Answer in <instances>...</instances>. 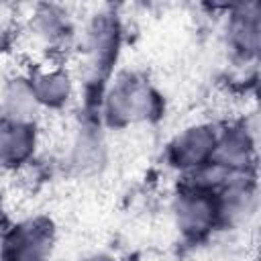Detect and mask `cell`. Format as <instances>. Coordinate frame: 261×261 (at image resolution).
Masks as SVG:
<instances>
[{"mask_svg":"<svg viewBox=\"0 0 261 261\" xmlns=\"http://www.w3.org/2000/svg\"><path fill=\"white\" fill-rule=\"evenodd\" d=\"M159 110H161L159 94L145 77L137 73L120 75L112 84L104 102L106 118L110 124L116 126L149 120L157 116Z\"/></svg>","mask_w":261,"mask_h":261,"instance_id":"obj_1","label":"cell"},{"mask_svg":"<svg viewBox=\"0 0 261 261\" xmlns=\"http://www.w3.org/2000/svg\"><path fill=\"white\" fill-rule=\"evenodd\" d=\"M55 243L53 222L45 216L29 218L12 226L0 247L2 261H49Z\"/></svg>","mask_w":261,"mask_h":261,"instance_id":"obj_2","label":"cell"},{"mask_svg":"<svg viewBox=\"0 0 261 261\" xmlns=\"http://www.w3.org/2000/svg\"><path fill=\"white\" fill-rule=\"evenodd\" d=\"M177 228L188 237H202L208 232L220 214V196L206 186L190 184L181 190L173 204Z\"/></svg>","mask_w":261,"mask_h":261,"instance_id":"obj_3","label":"cell"},{"mask_svg":"<svg viewBox=\"0 0 261 261\" xmlns=\"http://www.w3.org/2000/svg\"><path fill=\"white\" fill-rule=\"evenodd\" d=\"M218 133L210 124H194L173 137L167 147V159L184 171H200L212 161Z\"/></svg>","mask_w":261,"mask_h":261,"instance_id":"obj_4","label":"cell"},{"mask_svg":"<svg viewBox=\"0 0 261 261\" xmlns=\"http://www.w3.org/2000/svg\"><path fill=\"white\" fill-rule=\"evenodd\" d=\"M37 135L33 122H20L0 116V165L16 167L35 151Z\"/></svg>","mask_w":261,"mask_h":261,"instance_id":"obj_5","label":"cell"},{"mask_svg":"<svg viewBox=\"0 0 261 261\" xmlns=\"http://www.w3.org/2000/svg\"><path fill=\"white\" fill-rule=\"evenodd\" d=\"M251 155H253V141L245 128L237 126L218 133L210 163L228 173H243L251 161Z\"/></svg>","mask_w":261,"mask_h":261,"instance_id":"obj_6","label":"cell"},{"mask_svg":"<svg viewBox=\"0 0 261 261\" xmlns=\"http://www.w3.org/2000/svg\"><path fill=\"white\" fill-rule=\"evenodd\" d=\"M118 47V27L110 14L98 16L88 31V53L90 69L94 73H104L116 57Z\"/></svg>","mask_w":261,"mask_h":261,"instance_id":"obj_7","label":"cell"},{"mask_svg":"<svg viewBox=\"0 0 261 261\" xmlns=\"http://www.w3.org/2000/svg\"><path fill=\"white\" fill-rule=\"evenodd\" d=\"M29 82H31V88L35 92L39 106L59 108L71 96V80L63 69L39 71Z\"/></svg>","mask_w":261,"mask_h":261,"instance_id":"obj_8","label":"cell"},{"mask_svg":"<svg viewBox=\"0 0 261 261\" xmlns=\"http://www.w3.org/2000/svg\"><path fill=\"white\" fill-rule=\"evenodd\" d=\"M230 43L243 55H255L259 49V10L257 4L243 6L232 14L228 27Z\"/></svg>","mask_w":261,"mask_h":261,"instance_id":"obj_9","label":"cell"},{"mask_svg":"<svg viewBox=\"0 0 261 261\" xmlns=\"http://www.w3.org/2000/svg\"><path fill=\"white\" fill-rule=\"evenodd\" d=\"M2 108L6 118L12 120H20V122H33L37 110H39V102L35 98V92L31 88L29 80H12L4 94H2Z\"/></svg>","mask_w":261,"mask_h":261,"instance_id":"obj_10","label":"cell"},{"mask_svg":"<svg viewBox=\"0 0 261 261\" xmlns=\"http://www.w3.org/2000/svg\"><path fill=\"white\" fill-rule=\"evenodd\" d=\"M67 14H63L59 8L55 6H45L39 10L37 14V31L41 37H45L47 41H55L59 37H63L67 33Z\"/></svg>","mask_w":261,"mask_h":261,"instance_id":"obj_11","label":"cell"},{"mask_svg":"<svg viewBox=\"0 0 261 261\" xmlns=\"http://www.w3.org/2000/svg\"><path fill=\"white\" fill-rule=\"evenodd\" d=\"M84 261H114L110 255H104V253H98V255H92V257H86Z\"/></svg>","mask_w":261,"mask_h":261,"instance_id":"obj_12","label":"cell"},{"mask_svg":"<svg viewBox=\"0 0 261 261\" xmlns=\"http://www.w3.org/2000/svg\"><path fill=\"white\" fill-rule=\"evenodd\" d=\"M4 222V204H2V198H0V226Z\"/></svg>","mask_w":261,"mask_h":261,"instance_id":"obj_13","label":"cell"}]
</instances>
